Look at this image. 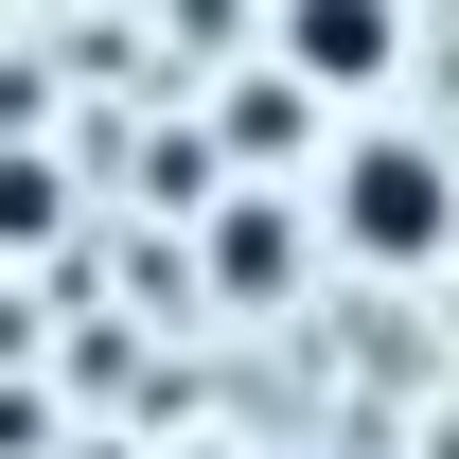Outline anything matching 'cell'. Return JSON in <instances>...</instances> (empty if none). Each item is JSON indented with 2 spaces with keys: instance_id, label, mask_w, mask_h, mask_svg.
<instances>
[{
  "instance_id": "1",
  "label": "cell",
  "mask_w": 459,
  "mask_h": 459,
  "mask_svg": "<svg viewBox=\"0 0 459 459\" xmlns=\"http://www.w3.org/2000/svg\"><path fill=\"white\" fill-rule=\"evenodd\" d=\"M318 247H353V265H442L459 247V160L424 142V124H353L336 160H318Z\"/></svg>"
},
{
  "instance_id": "2",
  "label": "cell",
  "mask_w": 459,
  "mask_h": 459,
  "mask_svg": "<svg viewBox=\"0 0 459 459\" xmlns=\"http://www.w3.org/2000/svg\"><path fill=\"white\" fill-rule=\"evenodd\" d=\"M265 36H283V89H318V107H371V89L406 71V0H283Z\"/></svg>"
},
{
  "instance_id": "3",
  "label": "cell",
  "mask_w": 459,
  "mask_h": 459,
  "mask_svg": "<svg viewBox=\"0 0 459 459\" xmlns=\"http://www.w3.org/2000/svg\"><path fill=\"white\" fill-rule=\"evenodd\" d=\"M283 230H300L283 195H247V212L212 230V283H230V300H283Z\"/></svg>"
}]
</instances>
